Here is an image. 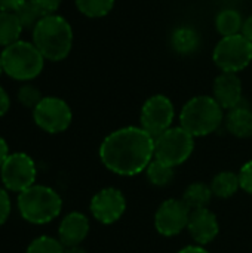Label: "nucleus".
<instances>
[{
  "label": "nucleus",
  "mask_w": 252,
  "mask_h": 253,
  "mask_svg": "<svg viewBox=\"0 0 252 253\" xmlns=\"http://www.w3.org/2000/svg\"><path fill=\"white\" fill-rule=\"evenodd\" d=\"M98 153L110 172L135 176L144 172L154 159V138L141 126L120 127L104 138Z\"/></svg>",
  "instance_id": "1"
},
{
  "label": "nucleus",
  "mask_w": 252,
  "mask_h": 253,
  "mask_svg": "<svg viewBox=\"0 0 252 253\" xmlns=\"http://www.w3.org/2000/svg\"><path fill=\"white\" fill-rule=\"evenodd\" d=\"M33 43L45 59L62 61L73 47V28L64 16L46 15L33 30Z\"/></svg>",
  "instance_id": "2"
},
{
  "label": "nucleus",
  "mask_w": 252,
  "mask_h": 253,
  "mask_svg": "<svg viewBox=\"0 0 252 253\" xmlns=\"http://www.w3.org/2000/svg\"><path fill=\"white\" fill-rule=\"evenodd\" d=\"M223 122L224 110L214 96L208 95L193 96L180 111V126L195 138L214 133Z\"/></svg>",
  "instance_id": "3"
},
{
  "label": "nucleus",
  "mask_w": 252,
  "mask_h": 253,
  "mask_svg": "<svg viewBox=\"0 0 252 253\" xmlns=\"http://www.w3.org/2000/svg\"><path fill=\"white\" fill-rule=\"evenodd\" d=\"M19 215L33 225H45L59 216L62 211L61 196L50 187L34 184L18 194L16 199Z\"/></svg>",
  "instance_id": "4"
},
{
  "label": "nucleus",
  "mask_w": 252,
  "mask_h": 253,
  "mask_svg": "<svg viewBox=\"0 0 252 253\" xmlns=\"http://www.w3.org/2000/svg\"><path fill=\"white\" fill-rule=\"evenodd\" d=\"M4 73L18 82H30L36 79L45 67V58L34 43L18 40L6 46L1 52Z\"/></svg>",
  "instance_id": "5"
},
{
  "label": "nucleus",
  "mask_w": 252,
  "mask_h": 253,
  "mask_svg": "<svg viewBox=\"0 0 252 253\" xmlns=\"http://www.w3.org/2000/svg\"><path fill=\"white\" fill-rule=\"evenodd\" d=\"M195 150V136L181 126L171 127L154 138V159L177 168L187 162Z\"/></svg>",
  "instance_id": "6"
},
{
  "label": "nucleus",
  "mask_w": 252,
  "mask_h": 253,
  "mask_svg": "<svg viewBox=\"0 0 252 253\" xmlns=\"http://www.w3.org/2000/svg\"><path fill=\"white\" fill-rule=\"evenodd\" d=\"M212 59L223 73L238 74L251 64L252 42L242 34L221 37L212 52Z\"/></svg>",
  "instance_id": "7"
},
{
  "label": "nucleus",
  "mask_w": 252,
  "mask_h": 253,
  "mask_svg": "<svg viewBox=\"0 0 252 253\" xmlns=\"http://www.w3.org/2000/svg\"><path fill=\"white\" fill-rule=\"evenodd\" d=\"M37 168L34 160L25 153H10L0 168L3 187L12 193H22L36 184Z\"/></svg>",
  "instance_id": "8"
},
{
  "label": "nucleus",
  "mask_w": 252,
  "mask_h": 253,
  "mask_svg": "<svg viewBox=\"0 0 252 253\" xmlns=\"http://www.w3.org/2000/svg\"><path fill=\"white\" fill-rule=\"evenodd\" d=\"M33 120L43 132L56 135L70 127L73 111L64 99L58 96H43L33 110Z\"/></svg>",
  "instance_id": "9"
},
{
  "label": "nucleus",
  "mask_w": 252,
  "mask_h": 253,
  "mask_svg": "<svg viewBox=\"0 0 252 253\" xmlns=\"http://www.w3.org/2000/svg\"><path fill=\"white\" fill-rule=\"evenodd\" d=\"M174 119L175 107L172 101L165 95H153L141 107L140 126L156 138L172 127Z\"/></svg>",
  "instance_id": "10"
},
{
  "label": "nucleus",
  "mask_w": 252,
  "mask_h": 253,
  "mask_svg": "<svg viewBox=\"0 0 252 253\" xmlns=\"http://www.w3.org/2000/svg\"><path fill=\"white\" fill-rule=\"evenodd\" d=\"M190 213L192 211L181 199L165 200L154 213L156 231L165 237L178 236L183 230H187Z\"/></svg>",
  "instance_id": "11"
},
{
  "label": "nucleus",
  "mask_w": 252,
  "mask_h": 253,
  "mask_svg": "<svg viewBox=\"0 0 252 253\" xmlns=\"http://www.w3.org/2000/svg\"><path fill=\"white\" fill-rule=\"evenodd\" d=\"M91 215L104 225L117 222L126 211V199L123 193L114 187H107L94 194L89 205Z\"/></svg>",
  "instance_id": "12"
},
{
  "label": "nucleus",
  "mask_w": 252,
  "mask_h": 253,
  "mask_svg": "<svg viewBox=\"0 0 252 253\" xmlns=\"http://www.w3.org/2000/svg\"><path fill=\"white\" fill-rule=\"evenodd\" d=\"M187 230L192 239L199 246H205L209 245L212 240H215V237L220 233V224L215 213L211 212L208 208H205V209L192 211Z\"/></svg>",
  "instance_id": "13"
},
{
  "label": "nucleus",
  "mask_w": 252,
  "mask_h": 253,
  "mask_svg": "<svg viewBox=\"0 0 252 253\" xmlns=\"http://www.w3.org/2000/svg\"><path fill=\"white\" fill-rule=\"evenodd\" d=\"M242 82L236 73H221L212 86V96L223 110H232L242 102Z\"/></svg>",
  "instance_id": "14"
},
{
  "label": "nucleus",
  "mask_w": 252,
  "mask_h": 253,
  "mask_svg": "<svg viewBox=\"0 0 252 253\" xmlns=\"http://www.w3.org/2000/svg\"><path fill=\"white\" fill-rule=\"evenodd\" d=\"M91 230L89 219L82 212H71L65 215L58 227V240L64 248L80 246L82 242L88 237Z\"/></svg>",
  "instance_id": "15"
},
{
  "label": "nucleus",
  "mask_w": 252,
  "mask_h": 253,
  "mask_svg": "<svg viewBox=\"0 0 252 253\" xmlns=\"http://www.w3.org/2000/svg\"><path fill=\"white\" fill-rule=\"evenodd\" d=\"M224 123L227 130L239 139L252 136V110L245 105H238L229 110L224 117Z\"/></svg>",
  "instance_id": "16"
},
{
  "label": "nucleus",
  "mask_w": 252,
  "mask_h": 253,
  "mask_svg": "<svg viewBox=\"0 0 252 253\" xmlns=\"http://www.w3.org/2000/svg\"><path fill=\"white\" fill-rule=\"evenodd\" d=\"M209 187H211L212 194L215 197H218V199H230L241 188L239 173H235V172H230V170H223V172L217 173L212 178Z\"/></svg>",
  "instance_id": "17"
},
{
  "label": "nucleus",
  "mask_w": 252,
  "mask_h": 253,
  "mask_svg": "<svg viewBox=\"0 0 252 253\" xmlns=\"http://www.w3.org/2000/svg\"><path fill=\"white\" fill-rule=\"evenodd\" d=\"M214 194L209 185L203 182H193L190 184L184 194H183V202L187 205L190 211H198V209H205L209 206Z\"/></svg>",
  "instance_id": "18"
},
{
  "label": "nucleus",
  "mask_w": 252,
  "mask_h": 253,
  "mask_svg": "<svg viewBox=\"0 0 252 253\" xmlns=\"http://www.w3.org/2000/svg\"><path fill=\"white\" fill-rule=\"evenodd\" d=\"M244 25V18L236 9H223L215 16V28L221 37H229L241 34Z\"/></svg>",
  "instance_id": "19"
},
{
  "label": "nucleus",
  "mask_w": 252,
  "mask_h": 253,
  "mask_svg": "<svg viewBox=\"0 0 252 253\" xmlns=\"http://www.w3.org/2000/svg\"><path fill=\"white\" fill-rule=\"evenodd\" d=\"M199 34L190 28V27H180L172 33L171 44L174 50L180 55H189L193 53L199 46Z\"/></svg>",
  "instance_id": "20"
},
{
  "label": "nucleus",
  "mask_w": 252,
  "mask_h": 253,
  "mask_svg": "<svg viewBox=\"0 0 252 253\" xmlns=\"http://www.w3.org/2000/svg\"><path fill=\"white\" fill-rule=\"evenodd\" d=\"M24 28L21 27L15 12L0 10V46H9L19 40V34Z\"/></svg>",
  "instance_id": "21"
},
{
  "label": "nucleus",
  "mask_w": 252,
  "mask_h": 253,
  "mask_svg": "<svg viewBox=\"0 0 252 253\" xmlns=\"http://www.w3.org/2000/svg\"><path fill=\"white\" fill-rule=\"evenodd\" d=\"M174 169L175 168H171V166L153 159L144 172H146V176H147L149 182L153 187L163 188V187H168V185L172 184V181L175 178V170Z\"/></svg>",
  "instance_id": "22"
},
{
  "label": "nucleus",
  "mask_w": 252,
  "mask_h": 253,
  "mask_svg": "<svg viewBox=\"0 0 252 253\" xmlns=\"http://www.w3.org/2000/svg\"><path fill=\"white\" fill-rule=\"evenodd\" d=\"M15 15L21 24L22 28H27V30H34V27L40 22V19L43 16H46L43 13V10L39 7V4L34 1V0H27L24 1L16 10H15Z\"/></svg>",
  "instance_id": "23"
},
{
  "label": "nucleus",
  "mask_w": 252,
  "mask_h": 253,
  "mask_svg": "<svg viewBox=\"0 0 252 253\" xmlns=\"http://www.w3.org/2000/svg\"><path fill=\"white\" fill-rule=\"evenodd\" d=\"M114 1L116 0H76V6L79 12L88 18H102L113 10Z\"/></svg>",
  "instance_id": "24"
},
{
  "label": "nucleus",
  "mask_w": 252,
  "mask_h": 253,
  "mask_svg": "<svg viewBox=\"0 0 252 253\" xmlns=\"http://www.w3.org/2000/svg\"><path fill=\"white\" fill-rule=\"evenodd\" d=\"M65 252V248L64 245L58 240V239H53L50 236H40L37 239H34L25 253H64Z\"/></svg>",
  "instance_id": "25"
},
{
  "label": "nucleus",
  "mask_w": 252,
  "mask_h": 253,
  "mask_svg": "<svg viewBox=\"0 0 252 253\" xmlns=\"http://www.w3.org/2000/svg\"><path fill=\"white\" fill-rule=\"evenodd\" d=\"M16 98L19 101V104L25 108H31L34 110L36 105L43 99L40 90L34 86V84H30V83H25L22 84L19 89H18V93H16Z\"/></svg>",
  "instance_id": "26"
},
{
  "label": "nucleus",
  "mask_w": 252,
  "mask_h": 253,
  "mask_svg": "<svg viewBox=\"0 0 252 253\" xmlns=\"http://www.w3.org/2000/svg\"><path fill=\"white\" fill-rule=\"evenodd\" d=\"M239 182H241V188L252 196V160L247 162L241 170H239Z\"/></svg>",
  "instance_id": "27"
},
{
  "label": "nucleus",
  "mask_w": 252,
  "mask_h": 253,
  "mask_svg": "<svg viewBox=\"0 0 252 253\" xmlns=\"http://www.w3.org/2000/svg\"><path fill=\"white\" fill-rule=\"evenodd\" d=\"M12 211V202L4 187H0V227L9 219Z\"/></svg>",
  "instance_id": "28"
},
{
  "label": "nucleus",
  "mask_w": 252,
  "mask_h": 253,
  "mask_svg": "<svg viewBox=\"0 0 252 253\" xmlns=\"http://www.w3.org/2000/svg\"><path fill=\"white\" fill-rule=\"evenodd\" d=\"M34 1L39 4V7L43 10L45 15H53L59 9L62 0H34Z\"/></svg>",
  "instance_id": "29"
},
{
  "label": "nucleus",
  "mask_w": 252,
  "mask_h": 253,
  "mask_svg": "<svg viewBox=\"0 0 252 253\" xmlns=\"http://www.w3.org/2000/svg\"><path fill=\"white\" fill-rule=\"evenodd\" d=\"M24 1H27V0H0V10L15 12Z\"/></svg>",
  "instance_id": "30"
},
{
  "label": "nucleus",
  "mask_w": 252,
  "mask_h": 253,
  "mask_svg": "<svg viewBox=\"0 0 252 253\" xmlns=\"http://www.w3.org/2000/svg\"><path fill=\"white\" fill-rule=\"evenodd\" d=\"M9 107H10L9 95H7V92L0 86V117H3V116L9 111Z\"/></svg>",
  "instance_id": "31"
},
{
  "label": "nucleus",
  "mask_w": 252,
  "mask_h": 253,
  "mask_svg": "<svg viewBox=\"0 0 252 253\" xmlns=\"http://www.w3.org/2000/svg\"><path fill=\"white\" fill-rule=\"evenodd\" d=\"M241 34L248 39L250 42H252V15H250L248 18L244 19V25H242V31Z\"/></svg>",
  "instance_id": "32"
},
{
  "label": "nucleus",
  "mask_w": 252,
  "mask_h": 253,
  "mask_svg": "<svg viewBox=\"0 0 252 253\" xmlns=\"http://www.w3.org/2000/svg\"><path fill=\"white\" fill-rule=\"evenodd\" d=\"M9 154H10V153H9V145H7V142L0 136V168H1V165L4 163V160L7 159Z\"/></svg>",
  "instance_id": "33"
},
{
  "label": "nucleus",
  "mask_w": 252,
  "mask_h": 253,
  "mask_svg": "<svg viewBox=\"0 0 252 253\" xmlns=\"http://www.w3.org/2000/svg\"><path fill=\"white\" fill-rule=\"evenodd\" d=\"M178 253H209L203 246H187V248H183L181 251H178Z\"/></svg>",
  "instance_id": "34"
},
{
  "label": "nucleus",
  "mask_w": 252,
  "mask_h": 253,
  "mask_svg": "<svg viewBox=\"0 0 252 253\" xmlns=\"http://www.w3.org/2000/svg\"><path fill=\"white\" fill-rule=\"evenodd\" d=\"M64 253H86V251L80 246H71V248H65Z\"/></svg>",
  "instance_id": "35"
},
{
  "label": "nucleus",
  "mask_w": 252,
  "mask_h": 253,
  "mask_svg": "<svg viewBox=\"0 0 252 253\" xmlns=\"http://www.w3.org/2000/svg\"><path fill=\"white\" fill-rule=\"evenodd\" d=\"M1 73H4V70H3V62H1V56H0V76H1Z\"/></svg>",
  "instance_id": "36"
}]
</instances>
